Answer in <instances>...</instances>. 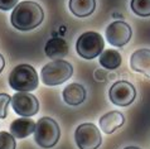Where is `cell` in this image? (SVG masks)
I'll use <instances>...</instances> for the list:
<instances>
[{"label":"cell","mask_w":150,"mask_h":149,"mask_svg":"<svg viewBox=\"0 0 150 149\" xmlns=\"http://www.w3.org/2000/svg\"><path fill=\"white\" fill-rule=\"evenodd\" d=\"M44 18L42 6L35 1H22L13 9L10 23L15 29L28 32L39 27Z\"/></svg>","instance_id":"1"},{"label":"cell","mask_w":150,"mask_h":149,"mask_svg":"<svg viewBox=\"0 0 150 149\" xmlns=\"http://www.w3.org/2000/svg\"><path fill=\"white\" fill-rule=\"evenodd\" d=\"M61 136V129L57 121L52 118H42L38 120L34 131V140L44 149L53 148Z\"/></svg>","instance_id":"4"},{"label":"cell","mask_w":150,"mask_h":149,"mask_svg":"<svg viewBox=\"0 0 150 149\" xmlns=\"http://www.w3.org/2000/svg\"><path fill=\"white\" fill-rule=\"evenodd\" d=\"M124 149H140L139 147H135V145H130V147H126V148H124Z\"/></svg>","instance_id":"22"},{"label":"cell","mask_w":150,"mask_h":149,"mask_svg":"<svg viewBox=\"0 0 150 149\" xmlns=\"http://www.w3.org/2000/svg\"><path fill=\"white\" fill-rule=\"evenodd\" d=\"M35 126H37V123L34 120H32L30 118L22 116V118L15 119L10 124V133L16 139H23L34 133Z\"/></svg>","instance_id":"11"},{"label":"cell","mask_w":150,"mask_h":149,"mask_svg":"<svg viewBox=\"0 0 150 149\" xmlns=\"http://www.w3.org/2000/svg\"><path fill=\"white\" fill-rule=\"evenodd\" d=\"M9 85L18 92H30L38 87L37 71L27 63L18 65L9 74Z\"/></svg>","instance_id":"2"},{"label":"cell","mask_w":150,"mask_h":149,"mask_svg":"<svg viewBox=\"0 0 150 149\" xmlns=\"http://www.w3.org/2000/svg\"><path fill=\"white\" fill-rule=\"evenodd\" d=\"M74 140L80 149H97L102 143V136L96 125L92 123H85L76 129Z\"/></svg>","instance_id":"6"},{"label":"cell","mask_w":150,"mask_h":149,"mask_svg":"<svg viewBox=\"0 0 150 149\" xmlns=\"http://www.w3.org/2000/svg\"><path fill=\"white\" fill-rule=\"evenodd\" d=\"M44 51H45V55L53 61L62 60L63 57L68 55V44L66 43L64 39L54 37V38L49 39L47 42Z\"/></svg>","instance_id":"14"},{"label":"cell","mask_w":150,"mask_h":149,"mask_svg":"<svg viewBox=\"0 0 150 149\" xmlns=\"http://www.w3.org/2000/svg\"><path fill=\"white\" fill-rule=\"evenodd\" d=\"M121 55L115 49H106L100 55V65L107 70H116L121 66Z\"/></svg>","instance_id":"16"},{"label":"cell","mask_w":150,"mask_h":149,"mask_svg":"<svg viewBox=\"0 0 150 149\" xmlns=\"http://www.w3.org/2000/svg\"><path fill=\"white\" fill-rule=\"evenodd\" d=\"M130 8L139 16H150V0H131Z\"/></svg>","instance_id":"17"},{"label":"cell","mask_w":150,"mask_h":149,"mask_svg":"<svg viewBox=\"0 0 150 149\" xmlns=\"http://www.w3.org/2000/svg\"><path fill=\"white\" fill-rule=\"evenodd\" d=\"M105 42L101 34L96 32H85L76 43V51L82 58L93 60L103 52Z\"/></svg>","instance_id":"5"},{"label":"cell","mask_w":150,"mask_h":149,"mask_svg":"<svg viewBox=\"0 0 150 149\" xmlns=\"http://www.w3.org/2000/svg\"><path fill=\"white\" fill-rule=\"evenodd\" d=\"M131 68L146 77H150V49L141 48L132 53L130 58Z\"/></svg>","instance_id":"10"},{"label":"cell","mask_w":150,"mask_h":149,"mask_svg":"<svg viewBox=\"0 0 150 149\" xmlns=\"http://www.w3.org/2000/svg\"><path fill=\"white\" fill-rule=\"evenodd\" d=\"M131 35L132 32L130 26L122 20L111 23L106 28V39L115 47H124L125 44H127V42L131 39Z\"/></svg>","instance_id":"9"},{"label":"cell","mask_w":150,"mask_h":149,"mask_svg":"<svg viewBox=\"0 0 150 149\" xmlns=\"http://www.w3.org/2000/svg\"><path fill=\"white\" fill-rule=\"evenodd\" d=\"M9 104H11V97L8 94H0V119H5L8 116Z\"/></svg>","instance_id":"19"},{"label":"cell","mask_w":150,"mask_h":149,"mask_svg":"<svg viewBox=\"0 0 150 149\" xmlns=\"http://www.w3.org/2000/svg\"><path fill=\"white\" fill-rule=\"evenodd\" d=\"M62 95H63V100L66 104H68L71 106H77L85 101L86 90L82 85L73 82V84H69L68 86H66Z\"/></svg>","instance_id":"12"},{"label":"cell","mask_w":150,"mask_h":149,"mask_svg":"<svg viewBox=\"0 0 150 149\" xmlns=\"http://www.w3.org/2000/svg\"><path fill=\"white\" fill-rule=\"evenodd\" d=\"M4 66H5V60H4L3 55H0V73H1V71L4 70Z\"/></svg>","instance_id":"21"},{"label":"cell","mask_w":150,"mask_h":149,"mask_svg":"<svg viewBox=\"0 0 150 149\" xmlns=\"http://www.w3.org/2000/svg\"><path fill=\"white\" fill-rule=\"evenodd\" d=\"M125 123V118L120 111H110L100 119V128L105 134H112L115 130L121 128Z\"/></svg>","instance_id":"13"},{"label":"cell","mask_w":150,"mask_h":149,"mask_svg":"<svg viewBox=\"0 0 150 149\" xmlns=\"http://www.w3.org/2000/svg\"><path fill=\"white\" fill-rule=\"evenodd\" d=\"M15 138L11 133L0 131V149H15Z\"/></svg>","instance_id":"18"},{"label":"cell","mask_w":150,"mask_h":149,"mask_svg":"<svg viewBox=\"0 0 150 149\" xmlns=\"http://www.w3.org/2000/svg\"><path fill=\"white\" fill-rule=\"evenodd\" d=\"M73 67L67 61L57 60L47 63L40 71L42 82L47 86H58L72 77Z\"/></svg>","instance_id":"3"},{"label":"cell","mask_w":150,"mask_h":149,"mask_svg":"<svg viewBox=\"0 0 150 149\" xmlns=\"http://www.w3.org/2000/svg\"><path fill=\"white\" fill-rule=\"evenodd\" d=\"M110 101L116 106L125 107L132 104L136 97V90L129 81H117L111 86L109 91Z\"/></svg>","instance_id":"7"},{"label":"cell","mask_w":150,"mask_h":149,"mask_svg":"<svg viewBox=\"0 0 150 149\" xmlns=\"http://www.w3.org/2000/svg\"><path fill=\"white\" fill-rule=\"evenodd\" d=\"M68 8L73 15L78 18H86L95 11L96 0H69Z\"/></svg>","instance_id":"15"},{"label":"cell","mask_w":150,"mask_h":149,"mask_svg":"<svg viewBox=\"0 0 150 149\" xmlns=\"http://www.w3.org/2000/svg\"><path fill=\"white\" fill-rule=\"evenodd\" d=\"M11 107L20 116L30 118L39 111V101L29 92H16L11 97Z\"/></svg>","instance_id":"8"},{"label":"cell","mask_w":150,"mask_h":149,"mask_svg":"<svg viewBox=\"0 0 150 149\" xmlns=\"http://www.w3.org/2000/svg\"><path fill=\"white\" fill-rule=\"evenodd\" d=\"M19 0H0V9L1 10H10L18 5Z\"/></svg>","instance_id":"20"}]
</instances>
